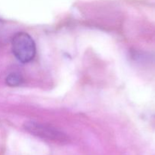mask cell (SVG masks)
<instances>
[{"label":"cell","mask_w":155,"mask_h":155,"mask_svg":"<svg viewBox=\"0 0 155 155\" xmlns=\"http://www.w3.org/2000/svg\"><path fill=\"white\" fill-rule=\"evenodd\" d=\"M24 81L23 77L17 73H12L7 76L5 79V83L9 86H18L21 85Z\"/></svg>","instance_id":"3"},{"label":"cell","mask_w":155,"mask_h":155,"mask_svg":"<svg viewBox=\"0 0 155 155\" xmlns=\"http://www.w3.org/2000/svg\"><path fill=\"white\" fill-rule=\"evenodd\" d=\"M12 50L14 55L21 63H28L36 56V43L33 38L25 32L14 35L12 39Z\"/></svg>","instance_id":"1"},{"label":"cell","mask_w":155,"mask_h":155,"mask_svg":"<svg viewBox=\"0 0 155 155\" xmlns=\"http://www.w3.org/2000/svg\"><path fill=\"white\" fill-rule=\"evenodd\" d=\"M24 127L28 133L45 140L56 143H66L68 140L65 133L48 124L36 121H28Z\"/></svg>","instance_id":"2"}]
</instances>
